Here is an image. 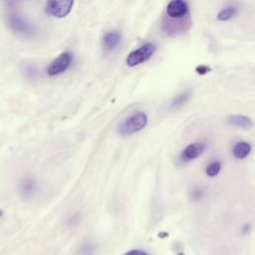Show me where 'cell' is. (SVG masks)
Wrapping results in <instances>:
<instances>
[{
  "instance_id": "11",
  "label": "cell",
  "mask_w": 255,
  "mask_h": 255,
  "mask_svg": "<svg viewBox=\"0 0 255 255\" xmlns=\"http://www.w3.org/2000/svg\"><path fill=\"white\" fill-rule=\"evenodd\" d=\"M228 123L232 126L243 128H249L252 127V121L250 118L243 116V115H233L228 118Z\"/></svg>"
},
{
  "instance_id": "1",
  "label": "cell",
  "mask_w": 255,
  "mask_h": 255,
  "mask_svg": "<svg viewBox=\"0 0 255 255\" xmlns=\"http://www.w3.org/2000/svg\"><path fill=\"white\" fill-rule=\"evenodd\" d=\"M7 5L6 21L7 25L14 33L26 37L34 36L38 33L37 27L33 23L27 21L22 15H20L14 7L13 3H7Z\"/></svg>"
},
{
  "instance_id": "14",
  "label": "cell",
  "mask_w": 255,
  "mask_h": 255,
  "mask_svg": "<svg viewBox=\"0 0 255 255\" xmlns=\"http://www.w3.org/2000/svg\"><path fill=\"white\" fill-rule=\"evenodd\" d=\"M220 169H221V163L218 160H214L207 164L205 168V173L209 177H214L220 172Z\"/></svg>"
},
{
  "instance_id": "12",
  "label": "cell",
  "mask_w": 255,
  "mask_h": 255,
  "mask_svg": "<svg viewBox=\"0 0 255 255\" xmlns=\"http://www.w3.org/2000/svg\"><path fill=\"white\" fill-rule=\"evenodd\" d=\"M238 12V8L234 5H230V6H227L223 9H221L217 15H216V18L218 21H227V20H230L231 18H233Z\"/></svg>"
},
{
  "instance_id": "3",
  "label": "cell",
  "mask_w": 255,
  "mask_h": 255,
  "mask_svg": "<svg viewBox=\"0 0 255 255\" xmlns=\"http://www.w3.org/2000/svg\"><path fill=\"white\" fill-rule=\"evenodd\" d=\"M155 45L153 43H145L140 46L138 49L130 52L127 57V65L128 67L137 66L143 62H146L151 58L153 53L155 52Z\"/></svg>"
},
{
  "instance_id": "9",
  "label": "cell",
  "mask_w": 255,
  "mask_h": 255,
  "mask_svg": "<svg viewBox=\"0 0 255 255\" xmlns=\"http://www.w3.org/2000/svg\"><path fill=\"white\" fill-rule=\"evenodd\" d=\"M19 187H20V192L23 196L30 197L37 190V182L33 177L27 176L21 180Z\"/></svg>"
},
{
  "instance_id": "8",
  "label": "cell",
  "mask_w": 255,
  "mask_h": 255,
  "mask_svg": "<svg viewBox=\"0 0 255 255\" xmlns=\"http://www.w3.org/2000/svg\"><path fill=\"white\" fill-rule=\"evenodd\" d=\"M121 34L118 31H111L104 35L102 39V47L106 52L114 51L121 42Z\"/></svg>"
},
{
  "instance_id": "16",
  "label": "cell",
  "mask_w": 255,
  "mask_h": 255,
  "mask_svg": "<svg viewBox=\"0 0 255 255\" xmlns=\"http://www.w3.org/2000/svg\"><path fill=\"white\" fill-rule=\"evenodd\" d=\"M195 71L199 75H205V74H207L208 72L211 71V68H209L208 66H205V65H200V66H197L195 68Z\"/></svg>"
},
{
  "instance_id": "2",
  "label": "cell",
  "mask_w": 255,
  "mask_h": 255,
  "mask_svg": "<svg viewBox=\"0 0 255 255\" xmlns=\"http://www.w3.org/2000/svg\"><path fill=\"white\" fill-rule=\"evenodd\" d=\"M147 125V116L143 112H136L125 119L119 126L118 131L121 135H129L137 132Z\"/></svg>"
},
{
  "instance_id": "6",
  "label": "cell",
  "mask_w": 255,
  "mask_h": 255,
  "mask_svg": "<svg viewBox=\"0 0 255 255\" xmlns=\"http://www.w3.org/2000/svg\"><path fill=\"white\" fill-rule=\"evenodd\" d=\"M166 16L172 20L183 19L188 16L189 6L186 1L183 0H172L166 5Z\"/></svg>"
},
{
  "instance_id": "13",
  "label": "cell",
  "mask_w": 255,
  "mask_h": 255,
  "mask_svg": "<svg viewBox=\"0 0 255 255\" xmlns=\"http://www.w3.org/2000/svg\"><path fill=\"white\" fill-rule=\"evenodd\" d=\"M189 98H190V92L189 91H185V92L180 93L179 95H177L172 100V102L170 103V108L171 109H178V108H180L181 106H183L188 101Z\"/></svg>"
},
{
  "instance_id": "17",
  "label": "cell",
  "mask_w": 255,
  "mask_h": 255,
  "mask_svg": "<svg viewBox=\"0 0 255 255\" xmlns=\"http://www.w3.org/2000/svg\"><path fill=\"white\" fill-rule=\"evenodd\" d=\"M124 255H148V254L146 252L142 251V250H139V249H132V250L128 251Z\"/></svg>"
},
{
  "instance_id": "10",
  "label": "cell",
  "mask_w": 255,
  "mask_h": 255,
  "mask_svg": "<svg viewBox=\"0 0 255 255\" xmlns=\"http://www.w3.org/2000/svg\"><path fill=\"white\" fill-rule=\"evenodd\" d=\"M251 151V145L247 141H238L232 148V154L237 159L245 158Z\"/></svg>"
},
{
  "instance_id": "4",
  "label": "cell",
  "mask_w": 255,
  "mask_h": 255,
  "mask_svg": "<svg viewBox=\"0 0 255 255\" xmlns=\"http://www.w3.org/2000/svg\"><path fill=\"white\" fill-rule=\"evenodd\" d=\"M73 61V54L70 52H64L54 59L47 68V74L50 77H55L65 73L71 66Z\"/></svg>"
},
{
  "instance_id": "5",
  "label": "cell",
  "mask_w": 255,
  "mask_h": 255,
  "mask_svg": "<svg viewBox=\"0 0 255 255\" xmlns=\"http://www.w3.org/2000/svg\"><path fill=\"white\" fill-rule=\"evenodd\" d=\"M74 1H59L51 0L47 1L45 4V12L56 18L66 17L72 10Z\"/></svg>"
},
{
  "instance_id": "15",
  "label": "cell",
  "mask_w": 255,
  "mask_h": 255,
  "mask_svg": "<svg viewBox=\"0 0 255 255\" xmlns=\"http://www.w3.org/2000/svg\"><path fill=\"white\" fill-rule=\"evenodd\" d=\"M203 194H204L203 189L200 187H194L190 192V196L193 200H200L202 198Z\"/></svg>"
},
{
  "instance_id": "7",
  "label": "cell",
  "mask_w": 255,
  "mask_h": 255,
  "mask_svg": "<svg viewBox=\"0 0 255 255\" xmlns=\"http://www.w3.org/2000/svg\"><path fill=\"white\" fill-rule=\"evenodd\" d=\"M206 148V144L204 141H195L188 144L180 154V159L182 161H190L198 156H200Z\"/></svg>"
}]
</instances>
